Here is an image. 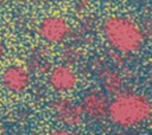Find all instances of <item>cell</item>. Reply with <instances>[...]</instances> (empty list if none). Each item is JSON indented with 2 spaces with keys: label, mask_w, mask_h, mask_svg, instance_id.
<instances>
[{
  "label": "cell",
  "mask_w": 152,
  "mask_h": 135,
  "mask_svg": "<svg viewBox=\"0 0 152 135\" xmlns=\"http://www.w3.org/2000/svg\"><path fill=\"white\" fill-rule=\"evenodd\" d=\"M151 112V102L145 95L134 91H120L109 101L107 116L118 127L132 128L146 122Z\"/></svg>",
  "instance_id": "1"
},
{
  "label": "cell",
  "mask_w": 152,
  "mask_h": 135,
  "mask_svg": "<svg viewBox=\"0 0 152 135\" xmlns=\"http://www.w3.org/2000/svg\"><path fill=\"white\" fill-rule=\"evenodd\" d=\"M102 31L108 44L121 53L137 52L144 44L140 26L126 15L108 17L102 24Z\"/></svg>",
  "instance_id": "2"
},
{
  "label": "cell",
  "mask_w": 152,
  "mask_h": 135,
  "mask_svg": "<svg viewBox=\"0 0 152 135\" xmlns=\"http://www.w3.org/2000/svg\"><path fill=\"white\" fill-rule=\"evenodd\" d=\"M80 105L86 117L90 120H102L107 117L109 98L104 91L90 89L82 96Z\"/></svg>",
  "instance_id": "3"
},
{
  "label": "cell",
  "mask_w": 152,
  "mask_h": 135,
  "mask_svg": "<svg viewBox=\"0 0 152 135\" xmlns=\"http://www.w3.org/2000/svg\"><path fill=\"white\" fill-rule=\"evenodd\" d=\"M70 27L68 21L59 15H50L44 18L38 25L39 36L48 43H62L69 34Z\"/></svg>",
  "instance_id": "4"
},
{
  "label": "cell",
  "mask_w": 152,
  "mask_h": 135,
  "mask_svg": "<svg viewBox=\"0 0 152 135\" xmlns=\"http://www.w3.org/2000/svg\"><path fill=\"white\" fill-rule=\"evenodd\" d=\"M51 108L55 111L57 118L62 123L70 126V127L78 126L80 123H82L84 118V114H83L81 105L74 103L69 98L55 99L51 104Z\"/></svg>",
  "instance_id": "5"
},
{
  "label": "cell",
  "mask_w": 152,
  "mask_h": 135,
  "mask_svg": "<svg viewBox=\"0 0 152 135\" xmlns=\"http://www.w3.org/2000/svg\"><path fill=\"white\" fill-rule=\"evenodd\" d=\"M31 78L30 73L26 69L19 65H10L7 66L1 75V84L2 86L14 94H19L25 91L30 85Z\"/></svg>",
  "instance_id": "6"
},
{
  "label": "cell",
  "mask_w": 152,
  "mask_h": 135,
  "mask_svg": "<svg viewBox=\"0 0 152 135\" xmlns=\"http://www.w3.org/2000/svg\"><path fill=\"white\" fill-rule=\"evenodd\" d=\"M77 76L76 73L65 65L55 66L49 73L50 86L59 92H66L76 86Z\"/></svg>",
  "instance_id": "7"
},
{
  "label": "cell",
  "mask_w": 152,
  "mask_h": 135,
  "mask_svg": "<svg viewBox=\"0 0 152 135\" xmlns=\"http://www.w3.org/2000/svg\"><path fill=\"white\" fill-rule=\"evenodd\" d=\"M100 79L104 92L109 95H116L122 89V79L113 70H104L103 72H101Z\"/></svg>",
  "instance_id": "8"
},
{
  "label": "cell",
  "mask_w": 152,
  "mask_h": 135,
  "mask_svg": "<svg viewBox=\"0 0 152 135\" xmlns=\"http://www.w3.org/2000/svg\"><path fill=\"white\" fill-rule=\"evenodd\" d=\"M4 54H5V44H4V40L0 38V60L2 59Z\"/></svg>",
  "instance_id": "9"
},
{
  "label": "cell",
  "mask_w": 152,
  "mask_h": 135,
  "mask_svg": "<svg viewBox=\"0 0 152 135\" xmlns=\"http://www.w3.org/2000/svg\"><path fill=\"white\" fill-rule=\"evenodd\" d=\"M50 1H55V2H59V1H64V0H50Z\"/></svg>",
  "instance_id": "10"
},
{
  "label": "cell",
  "mask_w": 152,
  "mask_h": 135,
  "mask_svg": "<svg viewBox=\"0 0 152 135\" xmlns=\"http://www.w3.org/2000/svg\"><path fill=\"white\" fill-rule=\"evenodd\" d=\"M0 97H1V89H0Z\"/></svg>",
  "instance_id": "11"
},
{
  "label": "cell",
  "mask_w": 152,
  "mask_h": 135,
  "mask_svg": "<svg viewBox=\"0 0 152 135\" xmlns=\"http://www.w3.org/2000/svg\"><path fill=\"white\" fill-rule=\"evenodd\" d=\"M104 1H109V0H104Z\"/></svg>",
  "instance_id": "12"
}]
</instances>
